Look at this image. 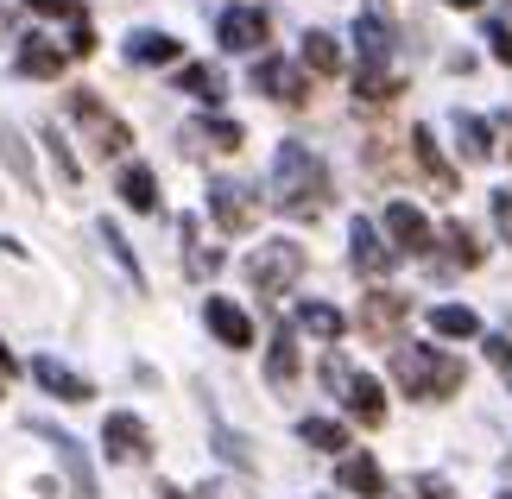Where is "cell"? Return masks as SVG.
Returning a JSON list of instances; mask_svg holds the SVG:
<instances>
[{
    "instance_id": "8d00e7d4",
    "label": "cell",
    "mask_w": 512,
    "mask_h": 499,
    "mask_svg": "<svg viewBox=\"0 0 512 499\" xmlns=\"http://www.w3.org/2000/svg\"><path fill=\"white\" fill-rule=\"evenodd\" d=\"M494 222H500V234L512 241V190H494Z\"/></svg>"
},
{
    "instance_id": "74e56055",
    "label": "cell",
    "mask_w": 512,
    "mask_h": 499,
    "mask_svg": "<svg viewBox=\"0 0 512 499\" xmlns=\"http://www.w3.org/2000/svg\"><path fill=\"white\" fill-rule=\"evenodd\" d=\"M418 499H456V493H449L443 481H418Z\"/></svg>"
},
{
    "instance_id": "8fae6325",
    "label": "cell",
    "mask_w": 512,
    "mask_h": 499,
    "mask_svg": "<svg viewBox=\"0 0 512 499\" xmlns=\"http://www.w3.org/2000/svg\"><path fill=\"white\" fill-rule=\"evenodd\" d=\"M348 253H354V272H367V278H386L392 259H399V253L380 241V228H373V222H354L348 228Z\"/></svg>"
},
{
    "instance_id": "ab89813d",
    "label": "cell",
    "mask_w": 512,
    "mask_h": 499,
    "mask_svg": "<svg viewBox=\"0 0 512 499\" xmlns=\"http://www.w3.org/2000/svg\"><path fill=\"white\" fill-rule=\"evenodd\" d=\"M500 133H506V152H512V114H500Z\"/></svg>"
},
{
    "instance_id": "4fadbf2b",
    "label": "cell",
    "mask_w": 512,
    "mask_h": 499,
    "mask_svg": "<svg viewBox=\"0 0 512 499\" xmlns=\"http://www.w3.org/2000/svg\"><path fill=\"white\" fill-rule=\"evenodd\" d=\"M411 158H418L424 184L437 196H456V171H449V158L437 152V133H430V127H411Z\"/></svg>"
},
{
    "instance_id": "3957f363",
    "label": "cell",
    "mask_w": 512,
    "mask_h": 499,
    "mask_svg": "<svg viewBox=\"0 0 512 499\" xmlns=\"http://www.w3.org/2000/svg\"><path fill=\"white\" fill-rule=\"evenodd\" d=\"M304 266H310V259H304L298 241H260L253 259H247V285L260 291V297H285L304 278Z\"/></svg>"
},
{
    "instance_id": "603a6c76",
    "label": "cell",
    "mask_w": 512,
    "mask_h": 499,
    "mask_svg": "<svg viewBox=\"0 0 512 499\" xmlns=\"http://www.w3.org/2000/svg\"><path fill=\"white\" fill-rule=\"evenodd\" d=\"M177 89H184V95H196V102H209V108L228 95L222 70H209V64H184V70H177Z\"/></svg>"
},
{
    "instance_id": "b9f144b4",
    "label": "cell",
    "mask_w": 512,
    "mask_h": 499,
    "mask_svg": "<svg viewBox=\"0 0 512 499\" xmlns=\"http://www.w3.org/2000/svg\"><path fill=\"white\" fill-rule=\"evenodd\" d=\"M449 7H481V0H449Z\"/></svg>"
},
{
    "instance_id": "f546056e",
    "label": "cell",
    "mask_w": 512,
    "mask_h": 499,
    "mask_svg": "<svg viewBox=\"0 0 512 499\" xmlns=\"http://www.w3.org/2000/svg\"><path fill=\"white\" fill-rule=\"evenodd\" d=\"M354 95H361V102H392V95H399V76L361 64V76H354Z\"/></svg>"
},
{
    "instance_id": "d590c367",
    "label": "cell",
    "mask_w": 512,
    "mask_h": 499,
    "mask_svg": "<svg viewBox=\"0 0 512 499\" xmlns=\"http://www.w3.org/2000/svg\"><path fill=\"white\" fill-rule=\"evenodd\" d=\"M487 361H494V367L512 379V335H494V342H487Z\"/></svg>"
},
{
    "instance_id": "60d3db41",
    "label": "cell",
    "mask_w": 512,
    "mask_h": 499,
    "mask_svg": "<svg viewBox=\"0 0 512 499\" xmlns=\"http://www.w3.org/2000/svg\"><path fill=\"white\" fill-rule=\"evenodd\" d=\"M159 499H184V493H177V487H159Z\"/></svg>"
},
{
    "instance_id": "5bb4252c",
    "label": "cell",
    "mask_w": 512,
    "mask_h": 499,
    "mask_svg": "<svg viewBox=\"0 0 512 499\" xmlns=\"http://www.w3.org/2000/svg\"><path fill=\"white\" fill-rule=\"evenodd\" d=\"M253 89H260V95H272V102H291V108H298L304 102V76L298 70H291V64H279V57H260V64H253Z\"/></svg>"
},
{
    "instance_id": "30bf717a",
    "label": "cell",
    "mask_w": 512,
    "mask_h": 499,
    "mask_svg": "<svg viewBox=\"0 0 512 499\" xmlns=\"http://www.w3.org/2000/svg\"><path fill=\"white\" fill-rule=\"evenodd\" d=\"M203 323H209V335H215L222 348H234V354L253 348V323H247V310H241V304H228V297H209Z\"/></svg>"
},
{
    "instance_id": "d4e9b609",
    "label": "cell",
    "mask_w": 512,
    "mask_h": 499,
    "mask_svg": "<svg viewBox=\"0 0 512 499\" xmlns=\"http://www.w3.org/2000/svg\"><path fill=\"white\" fill-rule=\"evenodd\" d=\"M304 70L310 76H336L342 70V45L329 32H304Z\"/></svg>"
},
{
    "instance_id": "484cf974",
    "label": "cell",
    "mask_w": 512,
    "mask_h": 499,
    "mask_svg": "<svg viewBox=\"0 0 512 499\" xmlns=\"http://www.w3.org/2000/svg\"><path fill=\"white\" fill-rule=\"evenodd\" d=\"M298 329H310L317 342H342V329H348V316L336 304H304L298 310Z\"/></svg>"
},
{
    "instance_id": "44dd1931",
    "label": "cell",
    "mask_w": 512,
    "mask_h": 499,
    "mask_svg": "<svg viewBox=\"0 0 512 499\" xmlns=\"http://www.w3.org/2000/svg\"><path fill=\"white\" fill-rule=\"evenodd\" d=\"M114 190H121V203H127V209H140V215H152V209H159V177H152L146 165H127Z\"/></svg>"
},
{
    "instance_id": "7c38bea8",
    "label": "cell",
    "mask_w": 512,
    "mask_h": 499,
    "mask_svg": "<svg viewBox=\"0 0 512 499\" xmlns=\"http://www.w3.org/2000/svg\"><path fill=\"white\" fill-rule=\"evenodd\" d=\"M386 234H392V253H430V222L411 203H386Z\"/></svg>"
},
{
    "instance_id": "7bdbcfd3",
    "label": "cell",
    "mask_w": 512,
    "mask_h": 499,
    "mask_svg": "<svg viewBox=\"0 0 512 499\" xmlns=\"http://www.w3.org/2000/svg\"><path fill=\"white\" fill-rule=\"evenodd\" d=\"M500 499H512V493H500Z\"/></svg>"
},
{
    "instance_id": "cb8c5ba5",
    "label": "cell",
    "mask_w": 512,
    "mask_h": 499,
    "mask_svg": "<svg viewBox=\"0 0 512 499\" xmlns=\"http://www.w3.org/2000/svg\"><path fill=\"white\" fill-rule=\"evenodd\" d=\"M177 234H184V259H190V278H215V272H222V253L196 241V215H184V222H177Z\"/></svg>"
},
{
    "instance_id": "83f0119b",
    "label": "cell",
    "mask_w": 512,
    "mask_h": 499,
    "mask_svg": "<svg viewBox=\"0 0 512 499\" xmlns=\"http://www.w3.org/2000/svg\"><path fill=\"white\" fill-rule=\"evenodd\" d=\"M266 379H272V386H291V379H298V342H291L285 329L272 335V354H266Z\"/></svg>"
},
{
    "instance_id": "ac0fdd59",
    "label": "cell",
    "mask_w": 512,
    "mask_h": 499,
    "mask_svg": "<svg viewBox=\"0 0 512 499\" xmlns=\"http://www.w3.org/2000/svg\"><path fill=\"white\" fill-rule=\"evenodd\" d=\"M342 405H348L354 417H361V424H367V430H373V424H386V392H380V386H373V379H367V373H354V379H348V392H342Z\"/></svg>"
},
{
    "instance_id": "e0dca14e",
    "label": "cell",
    "mask_w": 512,
    "mask_h": 499,
    "mask_svg": "<svg viewBox=\"0 0 512 499\" xmlns=\"http://www.w3.org/2000/svg\"><path fill=\"white\" fill-rule=\"evenodd\" d=\"M64 64H70V51H57V45H45V38H26V45H19V70L26 76H38V83H51V76H64Z\"/></svg>"
},
{
    "instance_id": "9a60e30c",
    "label": "cell",
    "mask_w": 512,
    "mask_h": 499,
    "mask_svg": "<svg viewBox=\"0 0 512 499\" xmlns=\"http://www.w3.org/2000/svg\"><path fill=\"white\" fill-rule=\"evenodd\" d=\"M336 481H342V493H354V499H380V493H386V474H380V462H373V455H342Z\"/></svg>"
},
{
    "instance_id": "4316f807",
    "label": "cell",
    "mask_w": 512,
    "mask_h": 499,
    "mask_svg": "<svg viewBox=\"0 0 512 499\" xmlns=\"http://www.w3.org/2000/svg\"><path fill=\"white\" fill-rule=\"evenodd\" d=\"M298 443L323 449V455H342V449H348V430L329 424V417H304V424H298Z\"/></svg>"
},
{
    "instance_id": "277c9868",
    "label": "cell",
    "mask_w": 512,
    "mask_h": 499,
    "mask_svg": "<svg viewBox=\"0 0 512 499\" xmlns=\"http://www.w3.org/2000/svg\"><path fill=\"white\" fill-rule=\"evenodd\" d=\"M70 121L83 127V133H89V146L102 152V158H121V152L133 146V133H127V121H121V114H108V108L95 102L89 89H76V95H70Z\"/></svg>"
},
{
    "instance_id": "f1b7e54d",
    "label": "cell",
    "mask_w": 512,
    "mask_h": 499,
    "mask_svg": "<svg viewBox=\"0 0 512 499\" xmlns=\"http://www.w3.org/2000/svg\"><path fill=\"white\" fill-rule=\"evenodd\" d=\"M456 133H462V158H468V165H487V158H494L487 121H475V114H456Z\"/></svg>"
},
{
    "instance_id": "e575fe53",
    "label": "cell",
    "mask_w": 512,
    "mask_h": 499,
    "mask_svg": "<svg viewBox=\"0 0 512 499\" xmlns=\"http://www.w3.org/2000/svg\"><path fill=\"white\" fill-rule=\"evenodd\" d=\"M487 51H494L500 64L512 70V26H487Z\"/></svg>"
},
{
    "instance_id": "2e32d148",
    "label": "cell",
    "mask_w": 512,
    "mask_h": 499,
    "mask_svg": "<svg viewBox=\"0 0 512 499\" xmlns=\"http://www.w3.org/2000/svg\"><path fill=\"white\" fill-rule=\"evenodd\" d=\"M184 139H190V152H241L247 146V133H241V121H196V127H184Z\"/></svg>"
},
{
    "instance_id": "d6a6232c",
    "label": "cell",
    "mask_w": 512,
    "mask_h": 499,
    "mask_svg": "<svg viewBox=\"0 0 512 499\" xmlns=\"http://www.w3.org/2000/svg\"><path fill=\"white\" fill-rule=\"evenodd\" d=\"M443 241H449V259H456V266H481V259H487V247H481L462 222H456V228H443Z\"/></svg>"
},
{
    "instance_id": "52a82bcc",
    "label": "cell",
    "mask_w": 512,
    "mask_h": 499,
    "mask_svg": "<svg viewBox=\"0 0 512 499\" xmlns=\"http://www.w3.org/2000/svg\"><path fill=\"white\" fill-rule=\"evenodd\" d=\"M215 38H222V51H260L272 38V19L260 7H228L215 19Z\"/></svg>"
},
{
    "instance_id": "4dcf8cb0",
    "label": "cell",
    "mask_w": 512,
    "mask_h": 499,
    "mask_svg": "<svg viewBox=\"0 0 512 499\" xmlns=\"http://www.w3.org/2000/svg\"><path fill=\"white\" fill-rule=\"evenodd\" d=\"M45 152H51V165H57V177H64V184H83V165L70 158V139L57 133V127H45Z\"/></svg>"
},
{
    "instance_id": "7a4b0ae2",
    "label": "cell",
    "mask_w": 512,
    "mask_h": 499,
    "mask_svg": "<svg viewBox=\"0 0 512 499\" xmlns=\"http://www.w3.org/2000/svg\"><path fill=\"white\" fill-rule=\"evenodd\" d=\"M392 379L411 392V398H449V392H462V361L456 354H437V348H399L392 354Z\"/></svg>"
},
{
    "instance_id": "ba28073f",
    "label": "cell",
    "mask_w": 512,
    "mask_h": 499,
    "mask_svg": "<svg viewBox=\"0 0 512 499\" xmlns=\"http://www.w3.org/2000/svg\"><path fill=\"white\" fill-rule=\"evenodd\" d=\"M102 449H108V462H146V455H152L146 424L133 411H114L108 424H102Z\"/></svg>"
},
{
    "instance_id": "6da1fadb",
    "label": "cell",
    "mask_w": 512,
    "mask_h": 499,
    "mask_svg": "<svg viewBox=\"0 0 512 499\" xmlns=\"http://www.w3.org/2000/svg\"><path fill=\"white\" fill-rule=\"evenodd\" d=\"M272 203H279L291 222H317L329 209V165L304 139H285L279 158H272Z\"/></svg>"
},
{
    "instance_id": "9c48e42d",
    "label": "cell",
    "mask_w": 512,
    "mask_h": 499,
    "mask_svg": "<svg viewBox=\"0 0 512 499\" xmlns=\"http://www.w3.org/2000/svg\"><path fill=\"white\" fill-rule=\"evenodd\" d=\"M32 386H45L51 398H64V405H89V398H95L89 379L70 373L64 361H51V354H38V361H32Z\"/></svg>"
},
{
    "instance_id": "7402d4cb",
    "label": "cell",
    "mask_w": 512,
    "mask_h": 499,
    "mask_svg": "<svg viewBox=\"0 0 512 499\" xmlns=\"http://www.w3.org/2000/svg\"><path fill=\"white\" fill-rule=\"evenodd\" d=\"M430 329L449 335V342H475V335H481V316L468 310V304H437V310H430Z\"/></svg>"
},
{
    "instance_id": "d6986e66",
    "label": "cell",
    "mask_w": 512,
    "mask_h": 499,
    "mask_svg": "<svg viewBox=\"0 0 512 499\" xmlns=\"http://www.w3.org/2000/svg\"><path fill=\"white\" fill-rule=\"evenodd\" d=\"M354 38H361V64H373V70H386V57H392V26L380 13H361L354 19Z\"/></svg>"
},
{
    "instance_id": "8992f818",
    "label": "cell",
    "mask_w": 512,
    "mask_h": 499,
    "mask_svg": "<svg viewBox=\"0 0 512 499\" xmlns=\"http://www.w3.org/2000/svg\"><path fill=\"white\" fill-rule=\"evenodd\" d=\"M209 215H215V228L234 241V234H247L253 222H260V203H253L247 184H228L222 177V184H209Z\"/></svg>"
},
{
    "instance_id": "f35d334b",
    "label": "cell",
    "mask_w": 512,
    "mask_h": 499,
    "mask_svg": "<svg viewBox=\"0 0 512 499\" xmlns=\"http://www.w3.org/2000/svg\"><path fill=\"white\" fill-rule=\"evenodd\" d=\"M13 373H19V361H13V354H7V342H0V386H7Z\"/></svg>"
},
{
    "instance_id": "5b68a950",
    "label": "cell",
    "mask_w": 512,
    "mask_h": 499,
    "mask_svg": "<svg viewBox=\"0 0 512 499\" xmlns=\"http://www.w3.org/2000/svg\"><path fill=\"white\" fill-rule=\"evenodd\" d=\"M405 316H411L405 291H367L361 297V335H367V342H399Z\"/></svg>"
},
{
    "instance_id": "1f68e13d",
    "label": "cell",
    "mask_w": 512,
    "mask_h": 499,
    "mask_svg": "<svg viewBox=\"0 0 512 499\" xmlns=\"http://www.w3.org/2000/svg\"><path fill=\"white\" fill-rule=\"evenodd\" d=\"M0 158H7V171L19 177V184H32V152L19 146V133H13L7 121H0Z\"/></svg>"
},
{
    "instance_id": "836d02e7",
    "label": "cell",
    "mask_w": 512,
    "mask_h": 499,
    "mask_svg": "<svg viewBox=\"0 0 512 499\" xmlns=\"http://www.w3.org/2000/svg\"><path fill=\"white\" fill-rule=\"evenodd\" d=\"M26 7H32V13H51V19H70V26L83 19V7H76V0H26Z\"/></svg>"
},
{
    "instance_id": "ffe728a7",
    "label": "cell",
    "mask_w": 512,
    "mask_h": 499,
    "mask_svg": "<svg viewBox=\"0 0 512 499\" xmlns=\"http://www.w3.org/2000/svg\"><path fill=\"white\" fill-rule=\"evenodd\" d=\"M184 45H177L171 32H133L127 38V64H177Z\"/></svg>"
}]
</instances>
